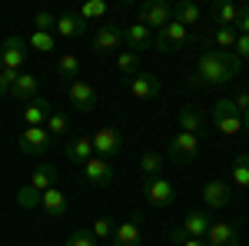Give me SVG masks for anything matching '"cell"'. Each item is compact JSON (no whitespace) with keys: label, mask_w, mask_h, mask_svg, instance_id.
I'll list each match as a JSON object with an SVG mask.
<instances>
[{"label":"cell","mask_w":249,"mask_h":246,"mask_svg":"<svg viewBox=\"0 0 249 246\" xmlns=\"http://www.w3.org/2000/svg\"><path fill=\"white\" fill-rule=\"evenodd\" d=\"M57 167L53 163H47V160H40L37 167H34V176H30V187L37 189V193H47V189L57 187Z\"/></svg>","instance_id":"20"},{"label":"cell","mask_w":249,"mask_h":246,"mask_svg":"<svg viewBox=\"0 0 249 246\" xmlns=\"http://www.w3.org/2000/svg\"><path fill=\"white\" fill-rule=\"evenodd\" d=\"M232 54L239 60H249V37L246 34H236V47H232Z\"/></svg>","instance_id":"42"},{"label":"cell","mask_w":249,"mask_h":246,"mask_svg":"<svg viewBox=\"0 0 249 246\" xmlns=\"http://www.w3.org/2000/svg\"><path fill=\"white\" fill-rule=\"evenodd\" d=\"M210 47H216V50H232L236 47V30L232 27H216L210 34Z\"/></svg>","instance_id":"29"},{"label":"cell","mask_w":249,"mask_h":246,"mask_svg":"<svg viewBox=\"0 0 249 246\" xmlns=\"http://www.w3.org/2000/svg\"><path fill=\"white\" fill-rule=\"evenodd\" d=\"M120 43H123V27H96V34H93L96 54H113Z\"/></svg>","instance_id":"18"},{"label":"cell","mask_w":249,"mask_h":246,"mask_svg":"<svg viewBox=\"0 0 249 246\" xmlns=\"http://www.w3.org/2000/svg\"><path fill=\"white\" fill-rule=\"evenodd\" d=\"M10 96H14V100H20V103L37 100V96H40V80H37L34 74H27V70H20L17 80H14V90H10Z\"/></svg>","instance_id":"17"},{"label":"cell","mask_w":249,"mask_h":246,"mask_svg":"<svg viewBox=\"0 0 249 246\" xmlns=\"http://www.w3.org/2000/svg\"><path fill=\"white\" fill-rule=\"evenodd\" d=\"M243 130L249 133V110H246V114H243Z\"/></svg>","instance_id":"45"},{"label":"cell","mask_w":249,"mask_h":246,"mask_svg":"<svg viewBox=\"0 0 249 246\" xmlns=\"http://www.w3.org/2000/svg\"><path fill=\"white\" fill-rule=\"evenodd\" d=\"M67 96H70V103L77 107L80 114H90L96 107V90L90 80H73V83H67Z\"/></svg>","instance_id":"12"},{"label":"cell","mask_w":249,"mask_h":246,"mask_svg":"<svg viewBox=\"0 0 249 246\" xmlns=\"http://www.w3.org/2000/svg\"><path fill=\"white\" fill-rule=\"evenodd\" d=\"M113 167H110V160H103V156H93V160H87L83 163V180L90 183V187H110L113 183Z\"/></svg>","instance_id":"13"},{"label":"cell","mask_w":249,"mask_h":246,"mask_svg":"<svg viewBox=\"0 0 249 246\" xmlns=\"http://www.w3.org/2000/svg\"><path fill=\"white\" fill-rule=\"evenodd\" d=\"M67 246H96V236L90 229H73L70 240H67Z\"/></svg>","instance_id":"39"},{"label":"cell","mask_w":249,"mask_h":246,"mask_svg":"<svg viewBox=\"0 0 249 246\" xmlns=\"http://www.w3.org/2000/svg\"><path fill=\"white\" fill-rule=\"evenodd\" d=\"M232 107L239 110V116L246 114V110H249V90H239V94L232 96Z\"/></svg>","instance_id":"44"},{"label":"cell","mask_w":249,"mask_h":246,"mask_svg":"<svg viewBox=\"0 0 249 246\" xmlns=\"http://www.w3.org/2000/svg\"><path fill=\"white\" fill-rule=\"evenodd\" d=\"M203 114L196 110V107H183L179 110V133H193V136H199V130H203Z\"/></svg>","instance_id":"27"},{"label":"cell","mask_w":249,"mask_h":246,"mask_svg":"<svg viewBox=\"0 0 249 246\" xmlns=\"http://www.w3.org/2000/svg\"><path fill=\"white\" fill-rule=\"evenodd\" d=\"M163 163H166V160H163L160 153H153V150L140 156V170L146 173V176H163Z\"/></svg>","instance_id":"32"},{"label":"cell","mask_w":249,"mask_h":246,"mask_svg":"<svg viewBox=\"0 0 249 246\" xmlns=\"http://www.w3.org/2000/svg\"><path fill=\"white\" fill-rule=\"evenodd\" d=\"M243 70V60L236 57L232 50H206L203 57L196 60V70L190 76V87H226L232 83Z\"/></svg>","instance_id":"1"},{"label":"cell","mask_w":249,"mask_h":246,"mask_svg":"<svg viewBox=\"0 0 249 246\" xmlns=\"http://www.w3.org/2000/svg\"><path fill=\"white\" fill-rule=\"evenodd\" d=\"M173 20V7L170 3H163V0H150V3H143L140 7V23L143 27H150V30H163L166 23Z\"/></svg>","instance_id":"9"},{"label":"cell","mask_w":249,"mask_h":246,"mask_svg":"<svg viewBox=\"0 0 249 246\" xmlns=\"http://www.w3.org/2000/svg\"><path fill=\"white\" fill-rule=\"evenodd\" d=\"M53 34H60V37H67V40H77V37H83V34H87V23L80 20L77 10H67V14H60V17H57Z\"/></svg>","instance_id":"19"},{"label":"cell","mask_w":249,"mask_h":246,"mask_svg":"<svg viewBox=\"0 0 249 246\" xmlns=\"http://www.w3.org/2000/svg\"><path fill=\"white\" fill-rule=\"evenodd\" d=\"M14 80H17V70H3V67H0V96H10Z\"/></svg>","instance_id":"40"},{"label":"cell","mask_w":249,"mask_h":246,"mask_svg":"<svg viewBox=\"0 0 249 246\" xmlns=\"http://www.w3.org/2000/svg\"><path fill=\"white\" fill-rule=\"evenodd\" d=\"M47 116H50V100L47 96H37V100L23 103V123L27 127H43Z\"/></svg>","instance_id":"21"},{"label":"cell","mask_w":249,"mask_h":246,"mask_svg":"<svg viewBox=\"0 0 249 246\" xmlns=\"http://www.w3.org/2000/svg\"><path fill=\"white\" fill-rule=\"evenodd\" d=\"M27 47H30V50H37V54H50V50H53V34L34 30V34L27 37Z\"/></svg>","instance_id":"34"},{"label":"cell","mask_w":249,"mask_h":246,"mask_svg":"<svg viewBox=\"0 0 249 246\" xmlns=\"http://www.w3.org/2000/svg\"><path fill=\"white\" fill-rule=\"evenodd\" d=\"M90 233H93V236H96V243H100V240H113L116 227H113V220H110V216H100L93 227H90Z\"/></svg>","instance_id":"36"},{"label":"cell","mask_w":249,"mask_h":246,"mask_svg":"<svg viewBox=\"0 0 249 246\" xmlns=\"http://www.w3.org/2000/svg\"><path fill=\"white\" fill-rule=\"evenodd\" d=\"M57 76H60V80H67V83L80 80V60H77V54H60V60H57Z\"/></svg>","instance_id":"28"},{"label":"cell","mask_w":249,"mask_h":246,"mask_svg":"<svg viewBox=\"0 0 249 246\" xmlns=\"http://www.w3.org/2000/svg\"><path fill=\"white\" fill-rule=\"evenodd\" d=\"M170 240H173L176 246H206L203 240H190V236H186V233H183L179 227H173V229H170Z\"/></svg>","instance_id":"41"},{"label":"cell","mask_w":249,"mask_h":246,"mask_svg":"<svg viewBox=\"0 0 249 246\" xmlns=\"http://www.w3.org/2000/svg\"><path fill=\"white\" fill-rule=\"evenodd\" d=\"M123 40H126V47H130L133 54H140V50H150V47H153V30L136 20L130 27H123Z\"/></svg>","instance_id":"15"},{"label":"cell","mask_w":249,"mask_h":246,"mask_svg":"<svg viewBox=\"0 0 249 246\" xmlns=\"http://www.w3.org/2000/svg\"><path fill=\"white\" fill-rule=\"evenodd\" d=\"M27 40L23 37H7L3 43H0V67L3 70H23V63H27Z\"/></svg>","instance_id":"7"},{"label":"cell","mask_w":249,"mask_h":246,"mask_svg":"<svg viewBox=\"0 0 249 246\" xmlns=\"http://www.w3.org/2000/svg\"><path fill=\"white\" fill-rule=\"evenodd\" d=\"M43 130L50 133L53 140H57V136H67V133H70V120H67V114H57V110H50L47 123H43Z\"/></svg>","instance_id":"30"},{"label":"cell","mask_w":249,"mask_h":246,"mask_svg":"<svg viewBox=\"0 0 249 246\" xmlns=\"http://www.w3.org/2000/svg\"><path fill=\"white\" fill-rule=\"evenodd\" d=\"M186 40H190V30H186L183 23L170 20V23L160 30V37H153V47H156V50H183Z\"/></svg>","instance_id":"10"},{"label":"cell","mask_w":249,"mask_h":246,"mask_svg":"<svg viewBox=\"0 0 249 246\" xmlns=\"http://www.w3.org/2000/svg\"><path fill=\"white\" fill-rule=\"evenodd\" d=\"M210 17H213V27H232V30H236L239 7H236V3H213Z\"/></svg>","instance_id":"26"},{"label":"cell","mask_w":249,"mask_h":246,"mask_svg":"<svg viewBox=\"0 0 249 246\" xmlns=\"http://www.w3.org/2000/svg\"><path fill=\"white\" fill-rule=\"evenodd\" d=\"M143 196H146L150 207L166 209V207H173V200H176V187H173L166 176H146V180H143Z\"/></svg>","instance_id":"3"},{"label":"cell","mask_w":249,"mask_h":246,"mask_svg":"<svg viewBox=\"0 0 249 246\" xmlns=\"http://www.w3.org/2000/svg\"><path fill=\"white\" fill-rule=\"evenodd\" d=\"M230 200H232V193H230V183L226 180H210L203 187V207L206 209H226Z\"/></svg>","instance_id":"14"},{"label":"cell","mask_w":249,"mask_h":246,"mask_svg":"<svg viewBox=\"0 0 249 246\" xmlns=\"http://www.w3.org/2000/svg\"><path fill=\"white\" fill-rule=\"evenodd\" d=\"M116 67L123 70L126 76L140 74V54H133V50H123V54H116Z\"/></svg>","instance_id":"35"},{"label":"cell","mask_w":249,"mask_h":246,"mask_svg":"<svg viewBox=\"0 0 249 246\" xmlns=\"http://www.w3.org/2000/svg\"><path fill=\"white\" fill-rule=\"evenodd\" d=\"M90 140H93V153L103 156V160H113L116 153L123 150V133L116 130V127H100Z\"/></svg>","instance_id":"8"},{"label":"cell","mask_w":249,"mask_h":246,"mask_svg":"<svg viewBox=\"0 0 249 246\" xmlns=\"http://www.w3.org/2000/svg\"><path fill=\"white\" fill-rule=\"evenodd\" d=\"M213 127L223 133V136H239L243 130V116L232 107V100H216L213 103Z\"/></svg>","instance_id":"2"},{"label":"cell","mask_w":249,"mask_h":246,"mask_svg":"<svg viewBox=\"0 0 249 246\" xmlns=\"http://www.w3.org/2000/svg\"><path fill=\"white\" fill-rule=\"evenodd\" d=\"M173 20L190 30V27H196V23L203 20V10H199V3H193V0H179V3L173 7Z\"/></svg>","instance_id":"23"},{"label":"cell","mask_w":249,"mask_h":246,"mask_svg":"<svg viewBox=\"0 0 249 246\" xmlns=\"http://www.w3.org/2000/svg\"><path fill=\"white\" fill-rule=\"evenodd\" d=\"M126 87H130L133 100H143V103H153V100H160V94H163V83H160V76L146 74V70L133 74L130 80H126Z\"/></svg>","instance_id":"5"},{"label":"cell","mask_w":249,"mask_h":246,"mask_svg":"<svg viewBox=\"0 0 249 246\" xmlns=\"http://www.w3.org/2000/svg\"><path fill=\"white\" fill-rule=\"evenodd\" d=\"M210 209H190V213H186V216H183V233H186V236H190V240H203V236H206V229H210Z\"/></svg>","instance_id":"16"},{"label":"cell","mask_w":249,"mask_h":246,"mask_svg":"<svg viewBox=\"0 0 249 246\" xmlns=\"http://www.w3.org/2000/svg\"><path fill=\"white\" fill-rule=\"evenodd\" d=\"M203 243L206 246H239V227L226 223V220H216V223H210Z\"/></svg>","instance_id":"11"},{"label":"cell","mask_w":249,"mask_h":246,"mask_svg":"<svg viewBox=\"0 0 249 246\" xmlns=\"http://www.w3.org/2000/svg\"><path fill=\"white\" fill-rule=\"evenodd\" d=\"M67 156L77 163V167H83L87 160H93L96 153H93V140L90 136H73L70 143H67Z\"/></svg>","instance_id":"24"},{"label":"cell","mask_w":249,"mask_h":246,"mask_svg":"<svg viewBox=\"0 0 249 246\" xmlns=\"http://www.w3.org/2000/svg\"><path fill=\"white\" fill-rule=\"evenodd\" d=\"M67 207H70V203H67V193H63L60 187L40 193V209H43V213H50V216H63Z\"/></svg>","instance_id":"22"},{"label":"cell","mask_w":249,"mask_h":246,"mask_svg":"<svg viewBox=\"0 0 249 246\" xmlns=\"http://www.w3.org/2000/svg\"><path fill=\"white\" fill-rule=\"evenodd\" d=\"M17 203H20L23 209H37V207H40V193L30 187V183H27V187L17 189Z\"/></svg>","instance_id":"37"},{"label":"cell","mask_w":249,"mask_h":246,"mask_svg":"<svg viewBox=\"0 0 249 246\" xmlns=\"http://www.w3.org/2000/svg\"><path fill=\"white\" fill-rule=\"evenodd\" d=\"M196 153H199V136H193V133H176L170 140V147H166V160L176 163V167H186L196 160Z\"/></svg>","instance_id":"4"},{"label":"cell","mask_w":249,"mask_h":246,"mask_svg":"<svg viewBox=\"0 0 249 246\" xmlns=\"http://www.w3.org/2000/svg\"><path fill=\"white\" fill-rule=\"evenodd\" d=\"M113 246H143V236H140V223L136 220H126L120 223L113 233Z\"/></svg>","instance_id":"25"},{"label":"cell","mask_w":249,"mask_h":246,"mask_svg":"<svg viewBox=\"0 0 249 246\" xmlns=\"http://www.w3.org/2000/svg\"><path fill=\"white\" fill-rule=\"evenodd\" d=\"M77 14H80V20H83V23H90V20L107 17V3H103V0H87V3L80 7Z\"/></svg>","instance_id":"33"},{"label":"cell","mask_w":249,"mask_h":246,"mask_svg":"<svg viewBox=\"0 0 249 246\" xmlns=\"http://www.w3.org/2000/svg\"><path fill=\"white\" fill-rule=\"evenodd\" d=\"M232 183L249 189V153H239V156L232 160Z\"/></svg>","instance_id":"31"},{"label":"cell","mask_w":249,"mask_h":246,"mask_svg":"<svg viewBox=\"0 0 249 246\" xmlns=\"http://www.w3.org/2000/svg\"><path fill=\"white\" fill-rule=\"evenodd\" d=\"M34 27H37V30H43V34H50V30L57 27L53 10H37V14H34Z\"/></svg>","instance_id":"38"},{"label":"cell","mask_w":249,"mask_h":246,"mask_svg":"<svg viewBox=\"0 0 249 246\" xmlns=\"http://www.w3.org/2000/svg\"><path fill=\"white\" fill-rule=\"evenodd\" d=\"M17 147L27 156H47L50 153V133L43 127H23V133L17 136Z\"/></svg>","instance_id":"6"},{"label":"cell","mask_w":249,"mask_h":246,"mask_svg":"<svg viewBox=\"0 0 249 246\" xmlns=\"http://www.w3.org/2000/svg\"><path fill=\"white\" fill-rule=\"evenodd\" d=\"M236 27H239L236 34H246V37H249V3L239 7V20H236Z\"/></svg>","instance_id":"43"}]
</instances>
